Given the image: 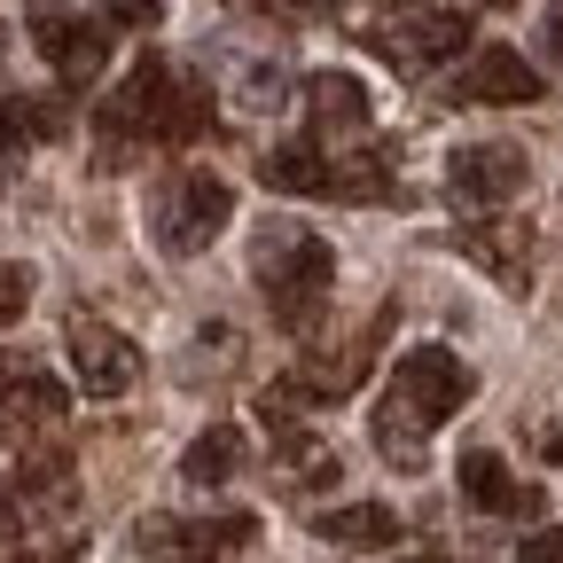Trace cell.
<instances>
[{
  "instance_id": "1",
  "label": "cell",
  "mask_w": 563,
  "mask_h": 563,
  "mask_svg": "<svg viewBox=\"0 0 563 563\" xmlns=\"http://www.w3.org/2000/svg\"><path fill=\"white\" fill-rule=\"evenodd\" d=\"M258 290H266V313L290 329V336H313L329 298H336V251L313 235V228H274L258 235Z\"/></svg>"
},
{
  "instance_id": "2",
  "label": "cell",
  "mask_w": 563,
  "mask_h": 563,
  "mask_svg": "<svg viewBox=\"0 0 563 563\" xmlns=\"http://www.w3.org/2000/svg\"><path fill=\"white\" fill-rule=\"evenodd\" d=\"M173 110H180V79L165 55H141L125 70V87L110 102H95V150H102V173H125L150 141H173Z\"/></svg>"
},
{
  "instance_id": "3",
  "label": "cell",
  "mask_w": 563,
  "mask_h": 563,
  "mask_svg": "<svg viewBox=\"0 0 563 563\" xmlns=\"http://www.w3.org/2000/svg\"><path fill=\"white\" fill-rule=\"evenodd\" d=\"M251 540H258L251 509H220V517H165V509H150L133 525V548L157 555V563H235V555H251Z\"/></svg>"
},
{
  "instance_id": "4",
  "label": "cell",
  "mask_w": 563,
  "mask_h": 563,
  "mask_svg": "<svg viewBox=\"0 0 563 563\" xmlns=\"http://www.w3.org/2000/svg\"><path fill=\"white\" fill-rule=\"evenodd\" d=\"M470 391H477V376L462 368V352H446V344H415V352H399V368H391V407L415 415L422 431H439L446 415H462Z\"/></svg>"
},
{
  "instance_id": "5",
  "label": "cell",
  "mask_w": 563,
  "mask_h": 563,
  "mask_svg": "<svg viewBox=\"0 0 563 563\" xmlns=\"http://www.w3.org/2000/svg\"><path fill=\"white\" fill-rule=\"evenodd\" d=\"M228 220H235V188H228L220 173H180V180L157 196V243H165L173 258L211 251V243L228 235Z\"/></svg>"
},
{
  "instance_id": "6",
  "label": "cell",
  "mask_w": 563,
  "mask_h": 563,
  "mask_svg": "<svg viewBox=\"0 0 563 563\" xmlns=\"http://www.w3.org/2000/svg\"><path fill=\"white\" fill-rule=\"evenodd\" d=\"M24 32H32V47L47 55V70L79 95V87H95L102 70H110V40H102V24H87L79 9H63V0H32L24 9Z\"/></svg>"
},
{
  "instance_id": "7",
  "label": "cell",
  "mask_w": 563,
  "mask_h": 563,
  "mask_svg": "<svg viewBox=\"0 0 563 563\" xmlns=\"http://www.w3.org/2000/svg\"><path fill=\"white\" fill-rule=\"evenodd\" d=\"M63 352H70V376H79L87 399H118V391H133V376H141L133 336L110 329V321H95V313H70V321H63Z\"/></svg>"
},
{
  "instance_id": "8",
  "label": "cell",
  "mask_w": 563,
  "mask_h": 563,
  "mask_svg": "<svg viewBox=\"0 0 563 563\" xmlns=\"http://www.w3.org/2000/svg\"><path fill=\"white\" fill-rule=\"evenodd\" d=\"M548 95V79L517 55V47H501V40H485L462 70H454V87H446V102H470V110H525V102H540Z\"/></svg>"
},
{
  "instance_id": "9",
  "label": "cell",
  "mask_w": 563,
  "mask_h": 563,
  "mask_svg": "<svg viewBox=\"0 0 563 563\" xmlns=\"http://www.w3.org/2000/svg\"><path fill=\"white\" fill-rule=\"evenodd\" d=\"M525 150H509V141H470V150L446 157V196L462 211H493V203H509L525 188Z\"/></svg>"
},
{
  "instance_id": "10",
  "label": "cell",
  "mask_w": 563,
  "mask_h": 563,
  "mask_svg": "<svg viewBox=\"0 0 563 563\" xmlns=\"http://www.w3.org/2000/svg\"><path fill=\"white\" fill-rule=\"evenodd\" d=\"M63 384L55 376H40V368H0V439H16L24 454L32 446H55V431H63Z\"/></svg>"
},
{
  "instance_id": "11",
  "label": "cell",
  "mask_w": 563,
  "mask_h": 563,
  "mask_svg": "<svg viewBox=\"0 0 563 563\" xmlns=\"http://www.w3.org/2000/svg\"><path fill=\"white\" fill-rule=\"evenodd\" d=\"M462 40H470V16H462V9H407V16H391V24H376V47H384L399 70H431V63L462 55Z\"/></svg>"
},
{
  "instance_id": "12",
  "label": "cell",
  "mask_w": 563,
  "mask_h": 563,
  "mask_svg": "<svg viewBox=\"0 0 563 563\" xmlns=\"http://www.w3.org/2000/svg\"><path fill=\"white\" fill-rule=\"evenodd\" d=\"M454 243H462V258H477L493 282H501V290L525 298V282H532V235H525V228H509V220H477V228H462Z\"/></svg>"
},
{
  "instance_id": "13",
  "label": "cell",
  "mask_w": 563,
  "mask_h": 563,
  "mask_svg": "<svg viewBox=\"0 0 563 563\" xmlns=\"http://www.w3.org/2000/svg\"><path fill=\"white\" fill-rule=\"evenodd\" d=\"M462 501L470 509H485V517H540V493L532 485H517L509 477V462L501 454H462Z\"/></svg>"
},
{
  "instance_id": "14",
  "label": "cell",
  "mask_w": 563,
  "mask_h": 563,
  "mask_svg": "<svg viewBox=\"0 0 563 563\" xmlns=\"http://www.w3.org/2000/svg\"><path fill=\"white\" fill-rule=\"evenodd\" d=\"M313 540L352 548V555H376V548H391V540H399V517H391L384 501H344V509L313 517Z\"/></svg>"
},
{
  "instance_id": "15",
  "label": "cell",
  "mask_w": 563,
  "mask_h": 563,
  "mask_svg": "<svg viewBox=\"0 0 563 563\" xmlns=\"http://www.w3.org/2000/svg\"><path fill=\"white\" fill-rule=\"evenodd\" d=\"M70 133V110L55 95H9L0 87V157L24 150V141H63Z\"/></svg>"
},
{
  "instance_id": "16",
  "label": "cell",
  "mask_w": 563,
  "mask_h": 563,
  "mask_svg": "<svg viewBox=\"0 0 563 563\" xmlns=\"http://www.w3.org/2000/svg\"><path fill=\"white\" fill-rule=\"evenodd\" d=\"M306 110L321 133H361L368 125V87L352 79V70H313L306 79Z\"/></svg>"
},
{
  "instance_id": "17",
  "label": "cell",
  "mask_w": 563,
  "mask_h": 563,
  "mask_svg": "<svg viewBox=\"0 0 563 563\" xmlns=\"http://www.w3.org/2000/svg\"><path fill=\"white\" fill-rule=\"evenodd\" d=\"M258 180L274 196H329V150L321 141H282V150H266Z\"/></svg>"
},
{
  "instance_id": "18",
  "label": "cell",
  "mask_w": 563,
  "mask_h": 563,
  "mask_svg": "<svg viewBox=\"0 0 563 563\" xmlns=\"http://www.w3.org/2000/svg\"><path fill=\"white\" fill-rule=\"evenodd\" d=\"M274 470L290 477V485H336V477H344L336 446H329V439H313L306 422H298V431H274Z\"/></svg>"
},
{
  "instance_id": "19",
  "label": "cell",
  "mask_w": 563,
  "mask_h": 563,
  "mask_svg": "<svg viewBox=\"0 0 563 563\" xmlns=\"http://www.w3.org/2000/svg\"><path fill=\"white\" fill-rule=\"evenodd\" d=\"M235 470H243V431H235V422L196 431L188 454H180V477H188V485H220V477H235Z\"/></svg>"
},
{
  "instance_id": "20",
  "label": "cell",
  "mask_w": 563,
  "mask_h": 563,
  "mask_svg": "<svg viewBox=\"0 0 563 563\" xmlns=\"http://www.w3.org/2000/svg\"><path fill=\"white\" fill-rule=\"evenodd\" d=\"M376 454H384V462H399V470H422V462H431V431H422L415 415H399V407L384 399V415H376Z\"/></svg>"
},
{
  "instance_id": "21",
  "label": "cell",
  "mask_w": 563,
  "mask_h": 563,
  "mask_svg": "<svg viewBox=\"0 0 563 563\" xmlns=\"http://www.w3.org/2000/svg\"><path fill=\"white\" fill-rule=\"evenodd\" d=\"M274 102H282V63L235 70V110H274Z\"/></svg>"
},
{
  "instance_id": "22",
  "label": "cell",
  "mask_w": 563,
  "mask_h": 563,
  "mask_svg": "<svg viewBox=\"0 0 563 563\" xmlns=\"http://www.w3.org/2000/svg\"><path fill=\"white\" fill-rule=\"evenodd\" d=\"M24 306H32V274H24L16 258H0V329H16Z\"/></svg>"
},
{
  "instance_id": "23",
  "label": "cell",
  "mask_w": 563,
  "mask_h": 563,
  "mask_svg": "<svg viewBox=\"0 0 563 563\" xmlns=\"http://www.w3.org/2000/svg\"><path fill=\"white\" fill-rule=\"evenodd\" d=\"M110 9V24H125V32H157L165 24V0H102Z\"/></svg>"
},
{
  "instance_id": "24",
  "label": "cell",
  "mask_w": 563,
  "mask_h": 563,
  "mask_svg": "<svg viewBox=\"0 0 563 563\" xmlns=\"http://www.w3.org/2000/svg\"><path fill=\"white\" fill-rule=\"evenodd\" d=\"M517 563H563V525H548V532H532V540L517 548Z\"/></svg>"
},
{
  "instance_id": "25",
  "label": "cell",
  "mask_w": 563,
  "mask_h": 563,
  "mask_svg": "<svg viewBox=\"0 0 563 563\" xmlns=\"http://www.w3.org/2000/svg\"><path fill=\"white\" fill-rule=\"evenodd\" d=\"M258 16H329V0H243Z\"/></svg>"
},
{
  "instance_id": "26",
  "label": "cell",
  "mask_w": 563,
  "mask_h": 563,
  "mask_svg": "<svg viewBox=\"0 0 563 563\" xmlns=\"http://www.w3.org/2000/svg\"><path fill=\"white\" fill-rule=\"evenodd\" d=\"M24 532V509H16V485H0V540Z\"/></svg>"
},
{
  "instance_id": "27",
  "label": "cell",
  "mask_w": 563,
  "mask_h": 563,
  "mask_svg": "<svg viewBox=\"0 0 563 563\" xmlns=\"http://www.w3.org/2000/svg\"><path fill=\"white\" fill-rule=\"evenodd\" d=\"M540 40H548V63L563 70V0H555V9H548V24H540Z\"/></svg>"
},
{
  "instance_id": "28",
  "label": "cell",
  "mask_w": 563,
  "mask_h": 563,
  "mask_svg": "<svg viewBox=\"0 0 563 563\" xmlns=\"http://www.w3.org/2000/svg\"><path fill=\"white\" fill-rule=\"evenodd\" d=\"M9 563H79V548H55V555H9Z\"/></svg>"
},
{
  "instance_id": "29",
  "label": "cell",
  "mask_w": 563,
  "mask_h": 563,
  "mask_svg": "<svg viewBox=\"0 0 563 563\" xmlns=\"http://www.w3.org/2000/svg\"><path fill=\"white\" fill-rule=\"evenodd\" d=\"M407 563H454V555H407Z\"/></svg>"
}]
</instances>
